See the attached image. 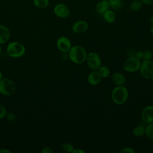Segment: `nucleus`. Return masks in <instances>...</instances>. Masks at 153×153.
I'll return each mask as SVG.
<instances>
[{"mask_svg": "<svg viewBox=\"0 0 153 153\" xmlns=\"http://www.w3.org/2000/svg\"><path fill=\"white\" fill-rule=\"evenodd\" d=\"M7 109L5 106L1 104H0V120L5 117L7 114Z\"/></svg>", "mask_w": 153, "mask_h": 153, "instance_id": "nucleus-25", "label": "nucleus"}, {"mask_svg": "<svg viewBox=\"0 0 153 153\" xmlns=\"http://www.w3.org/2000/svg\"><path fill=\"white\" fill-rule=\"evenodd\" d=\"M2 78V74L1 72V71H0V80Z\"/></svg>", "mask_w": 153, "mask_h": 153, "instance_id": "nucleus-37", "label": "nucleus"}, {"mask_svg": "<svg viewBox=\"0 0 153 153\" xmlns=\"http://www.w3.org/2000/svg\"><path fill=\"white\" fill-rule=\"evenodd\" d=\"M103 17L106 23L111 24L114 23L115 20L116 16L112 10L109 9L103 14Z\"/></svg>", "mask_w": 153, "mask_h": 153, "instance_id": "nucleus-16", "label": "nucleus"}, {"mask_svg": "<svg viewBox=\"0 0 153 153\" xmlns=\"http://www.w3.org/2000/svg\"><path fill=\"white\" fill-rule=\"evenodd\" d=\"M98 72H99L100 75L101 76V77L104 78L108 77L109 75V74H110V71H109V68L105 66H101L99 68Z\"/></svg>", "mask_w": 153, "mask_h": 153, "instance_id": "nucleus-21", "label": "nucleus"}, {"mask_svg": "<svg viewBox=\"0 0 153 153\" xmlns=\"http://www.w3.org/2000/svg\"><path fill=\"white\" fill-rule=\"evenodd\" d=\"M106 1H109L110 0H106Z\"/></svg>", "mask_w": 153, "mask_h": 153, "instance_id": "nucleus-38", "label": "nucleus"}, {"mask_svg": "<svg viewBox=\"0 0 153 153\" xmlns=\"http://www.w3.org/2000/svg\"><path fill=\"white\" fill-rule=\"evenodd\" d=\"M26 52L25 46L21 42L13 41L8 43L6 48L7 54L12 58H19Z\"/></svg>", "mask_w": 153, "mask_h": 153, "instance_id": "nucleus-2", "label": "nucleus"}, {"mask_svg": "<svg viewBox=\"0 0 153 153\" xmlns=\"http://www.w3.org/2000/svg\"><path fill=\"white\" fill-rule=\"evenodd\" d=\"M68 53L69 59L74 63L82 64L86 60L87 53L85 49L80 45L71 47Z\"/></svg>", "mask_w": 153, "mask_h": 153, "instance_id": "nucleus-1", "label": "nucleus"}, {"mask_svg": "<svg viewBox=\"0 0 153 153\" xmlns=\"http://www.w3.org/2000/svg\"><path fill=\"white\" fill-rule=\"evenodd\" d=\"M152 54L151 51L149 50H146L144 52H143V59L144 60H151L152 58Z\"/></svg>", "mask_w": 153, "mask_h": 153, "instance_id": "nucleus-24", "label": "nucleus"}, {"mask_svg": "<svg viewBox=\"0 0 153 153\" xmlns=\"http://www.w3.org/2000/svg\"><path fill=\"white\" fill-rule=\"evenodd\" d=\"M109 8H110L109 2V1L106 0L100 1L99 2H97L96 6V10L97 12L102 14H103L105 12L108 10Z\"/></svg>", "mask_w": 153, "mask_h": 153, "instance_id": "nucleus-14", "label": "nucleus"}, {"mask_svg": "<svg viewBox=\"0 0 153 153\" xmlns=\"http://www.w3.org/2000/svg\"><path fill=\"white\" fill-rule=\"evenodd\" d=\"M143 3L141 1L139 0H134L132 1L129 5V8L130 10L133 11H139L142 7Z\"/></svg>", "mask_w": 153, "mask_h": 153, "instance_id": "nucleus-19", "label": "nucleus"}, {"mask_svg": "<svg viewBox=\"0 0 153 153\" xmlns=\"http://www.w3.org/2000/svg\"><path fill=\"white\" fill-rule=\"evenodd\" d=\"M112 80L116 85L120 86V85H123L125 83L126 78L123 74L117 72L112 74Z\"/></svg>", "mask_w": 153, "mask_h": 153, "instance_id": "nucleus-15", "label": "nucleus"}, {"mask_svg": "<svg viewBox=\"0 0 153 153\" xmlns=\"http://www.w3.org/2000/svg\"><path fill=\"white\" fill-rule=\"evenodd\" d=\"M135 57L136 58H137L139 60L142 59H143V52L142 51H139V52L136 53Z\"/></svg>", "mask_w": 153, "mask_h": 153, "instance_id": "nucleus-29", "label": "nucleus"}, {"mask_svg": "<svg viewBox=\"0 0 153 153\" xmlns=\"http://www.w3.org/2000/svg\"><path fill=\"white\" fill-rule=\"evenodd\" d=\"M0 153H11V151L7 148L0 149Z\"/></svg>", "mask_w": 153, "mask_h": 153, "instance_id": "nucleus-33", "label": "nucleus"}, {"mask_svg": "<svg viewBox=\"0 0 153 153\" xmlns=\"http://www.w3.org/2000/svg\"><path fill=\"white\" fill-rule=\"evenodd\" d=\"M141 118L145 123L149 124L153 122V106H148L143 109Z\"/></svg>", "mask_w": 153, "mask_h": 153, "instance_id": "nucleus-11", "label": "nucleus"}, {"mask_svg": "<svg viewBox=\"0 0 153 153\" xmlns=\"http://www.w3.org/2000/svg\"><path fill=\"white\" fill-rule=\"evenodd\" d=\"M145 134L150 140H153V122L149 123L146 126Z\"/></svg>", "mask_w": 153, "mask_h": 153, "instance_id": "nucleus-22", "label": "nucleus"}, {"mask_svg": "<svg viewBox=\"0 0 153 153\" xmlns=\"http://www.w3.org/2000/svg\"><path fill=\"white\" fill-rule=\"evenodd\" d=\"M128 90L127 89L122 86H117L115 87L111 93V97L113 102L117 105L124 104L128 98Z\"/></svg>", "mask_w": 153, "mask_h": 153, "instance_id": "nucleus-3", "label": "nucleus"}, {"mask_svg": "<svg viewBox=\"0 0 153 153\" xmlns=\"http://www.w3.org/2000/svg\"><path fill=\"white\" fill-rule=\"evenodd\" d=\"M62 149L66 152H72L74 149L72 145L67 142L63 143L62 145Z\"/></svg>", "mask_w": 153, "mask_h": 153, "instance_id": "nucleus-23", "label": "nucleus"}, {"mask_svg": "<svg viewBox=\"0 0 153 153\" xmlns=\"http://www.w3.org/2000/svg\"><path fill=\"white\" fill-rule=\"evenodd\" d=\"M141 75L148 79H153V61L143 60L140 66Z\"/></svg>", "mask_w": 153, "mask_h": 153, "instance_id": "nucleus-5", "label": "nucleus"}, {"mask_svg": "<svg viewBox=\"0 0 153 153\" xmlns=\"http://www.w3.org/2000/svg\"><path fill=\"white\" fill-rule=\"evenodd\" d=\"M2 53H3L2 49V47H1V45H0V59L1 58V57H2Z\"/></svg>", "mask_w": 153, "mask_h": 153, "instance_id": "nucleus-34", "label": "nucleus"}, {"mask_svg": "<svg viewBox=\"0 0 153 153\" xmlns=\"http://www.w3.org/2000/svg\"><path fill=\"white\" fill-rule=\"evenodd\" d=\"M53 12L55 16L61 19L67 18L70 14V10L69 7L63 3L57 4L54 7Z\"/></svg>", "mask_w": 153, "mask_h": 153, "instance_id": "nucleus-8", "label": "nucleus"}, {"mask_svg": "<svg viewBox=\"0 0 153 153\" xmlns=\"http://www.w3.org/2000/svg\"><path fill=\"white\" fill-rule=\"evenodd\" d=\"M132 132L135 136L140 137L145 134V128L142 126H137L133 129Z\"/></svg>", "mask_w": 153, "mask_h": 153, "instance_id": "nucleus-20", "label": "nucleus"}, {"mask_svg": "<svg viewBox=\"0 0 153 153\" xmlns=\"http://www.w3.org/2000/svg\"><path fill=\"white\" fill-rule=\"evenodd\" d=\"M142 2L145 5L153 4V0H141Z\"/></svg>", "mask_w": 153, "mask_h": 153, "instance_id": "nucleus-30", "label": "nucleus"}, {"mask_svg": "<svg viewBox=\"0 0 153 153\" xmlns=\"http://www.w3.org/2000/svg\"><path fill=\"white\" fill-rule=\"evenodd\" d=\"M61 58L63 60H66L68 58H69L68 53L67 54V53H62L61 54Z\"/></svg>", "mask_w": 153, "mask_h": 153, "instance_id": "nucleus-32", "label": "nucleus"}, {"mask_svg": "<svg viewBox=\"0 0 153 153\" xmlns=\"http://www.w3.org/2000/svg\"><path fill=\"white\" fill-rule=\"evenodd\" d=\"M120 153H134L135 151L134 150L131 148V147H126V148H124L123 149H121L120 151H119Z\"/></svg>", "mask_w": 153, "mask_h": 153, "instance_id": "nucleus-27", "label": "nucleus"}, {"mask_svg": "<svg viewBox=\"0 0 153 153\" xmlns=\"http://www.w3.org/2000/svg\"><path fill=\"white\" fill-rule=\"evenodd\" d=\"M34 5L39 9H45L49 5V0H33Z\"/></svg>", "mask_w": 153, "mask_h": 153, "instance_id": "nucleus-18", "label": "nucleus"}, {"mask_svg": "<svg viewBox=\"0 0 153 153\" xmlns=\"http://www.w3.org/2000/svg\"><path fill=\"white\" fill-rule=\"evenodd\" d=\"M88 27V23L82 20L74 22L72 26V30L75 33H81L85 32Z\"/></svg>", "mask_w": 153, "mask_h": 153, "instance_id": "nucleus-10", "label": "nucleus"}, {"mask_svg": "<svg viewBox=\"0 0 153 153\" xmlns=\"http://www.w3.org/2000/svg\"><path fill=\"white\" fill-rule=\"evenodd\" d=\"M85 61L88 67L93 70H98L101 66L100 57L95 52H90L87 54Z\"/></svg>", "mask_w": 153, "mask_h": 153, "instance_id": "nucleus-7", "label": "nucleus"}, {"mask_svg": "<svg viewBox=\"0 0 153 153\" xmlns=\"http://www.w3.org/2000/svg\"><path fill=\"white\" fill-rule=\"evenodd\" d=\"M41 152L42 153H53V150L51 147L46 146L41 150Z\"/></svg>", "mask_w": 153, "mask_h": 153, "instance_id": "nucleus-28", "label": "nucleus"}, {"mask_svg": "<svg viewBox=\"0 0 153 153\" xmlns=\"http://www.w3.org/2000/svg\"><path fill=\"white\" fill-rule=\"evenodd\" d=\"M56 45L62 53H68L71 48V42L69 39L65 36L59 37L56 42Z\"/></svg>", "mask_w": 153, "mask_h": 153, "instance_id": "nucleus-9", "label": "nucleus"}, {"mask_svg": "<svg viewBox=\"0 0 153 153\" xmlns=\"http://www.w3.org/2000/svg\"><path fill=\"white\" fill-rule=\"evenodd\" d=\"M150 31H151V33H152V35H153V25H152V26L150 27Z\"/></svg>", "mask_w": 153, "mask_h": 153, "instance_id": "nucleus-36", "label": "nucleus"}, {"mask_svg": "<svg viewBox=\"0 0 153 153\" xmlns=\"http://www.w3.org/2000/svg\"><path fill=\"white\" fill-rule=\"evenodd\" d=\"M109 2L110 7L114 10H120L124 5L123 0H110Z\"/></svg>", "mask_w": 153, "mask_h": 153, "instance_id": "nucleus-17", "label": "nucleus"}, {"mask_svg": "<svg viewBox=\"0 0 153 153\" xmlns=\"http://www.w3.org/2000/svg\"><path fill=\"white\" fill-rule=\"evenodd\" d=\"M6 118L7 119L8 121H13L16 120V115L13 112H7L6 116H5Z\"/></svg>", "mask_w": 153, "mask_h": 153, "instance_id": "nucleus-26", "label": "nucleus"}, {"mask_svg": "<svg viewBox=\"0 0 153 153\" xmlns=\"http://www.w3.org/2000/svg\"><path fill=\"white\" fill-rule=\"evenodd\" d=\"M16 87L14 81L8 78H4L0 80V94L6 96L13 95L16 91Z\"/></svg>", "mask_w": 153, "mask_h": 153, "instance_id": "nucleus-4", "label": "nucleus"}, {"mask_svg": "<svg viewBox=\"0 0 153 153\" xmlns=\"http://www.w3.org/2000/svg\"><path fill=\"white\" fill-rule=\"evenodd\" d=\"M73 153H85V151L81 149H79V148H76L74 149L73 152Z\"/></svg>", "mask_w": 153, "mask_h": 153, "instance_id": "nucleus-31", "label": "nucleus"}, {"mask_svg": "<svg viewBox=\"0 0 153 153\" xmlns=\"http://www.w3.org/2000/svg\"><path fill=\"white\" fill-rule=\"evenodd\" d=\"M149 21H150V22L153 25V15H152V16H150Z\"/></svg>", "mask_w": 153, "mask_h": 153, "instance_id": "nucleus-35", "label": "nucleus"}, {"mask_svg": "<svg viewBox=\"0 0 153 153\" xmlns=\"http://www.w3.org/2000/svg\"><path fill=\"white\" fill-rule=\"evenodd\" d=\"M140 63V60L135 56H131L124 61L123 68L128 72H134L139 69Z\"/></svg>", "mask_w": 153, "mask_h": 153, "instance_id": "nucleus-6", "label": "nucleus"}, {"mask_svg": "<svg viewBox=\"0 0 153 153\" xmlns=\"http://www.w3.org/2000/svg\"><path fill=\"white\" fill-rule=\"evenodd\" d=\"M11 33L8 27L4 25H0V45L8 42Z\"/></svg>", "mask_w": 153, "mask_h": 153, "instance_id": "nucleus-12", "label": "nucleus"}, {"mask_svg": "<svg viewBox=\"0 0 153 153\" xmlns=\"http://www.w3.org/2000/svg\"><path fill=\"white\" fill-rule=\"evenodd\" d=\"M101 78L102 77L100 75L99 72L97 71V70H93V71L90 73L88 75L87 81L90 84L95 85L100 82Z\"/></svg>", "mask_w": 153, "mask_h": 153, "instance_id": "nucleus-13", "label": "nucleus"}]
</instances>
